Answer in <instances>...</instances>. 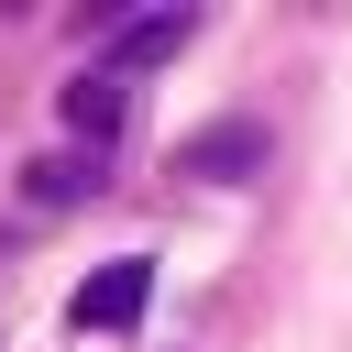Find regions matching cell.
Wrapping results in <instances>:
<instances>
[{"mask_svg":"<svg viewBox=\"0 0 352 352\" xmlns=\"http://www.w3.org/2000/svg\"><path fill=\"white\" fill-rule=\"evenodd\" d=\"M143 308H154V253H110V264H88V286L66 297V330L121 341V330H143Z\"/></svg>","mask_w":352,"mask_h":352,"instance_id":"1","label":"cell"},{"mask_svg":"<svg viewBox=\"0 0 352 352\" xmlns=\"http://www.w3.org/2000/svg\"><path fill=\"white\" fill-rule=\"evenodd\" d=\"M187 33H198V11H132V22H110V33H99V77H121V88H132V66L187 55Z\"/></svg>","mask_w":352,"mask_h":352,"instance_id":"3","label":"cell"},{"mask_svg":"<svg viewBox=\"0 0 352 352\" xmlns=\"http://www.w3.org/2000/svg\"><path fill=\"white\" fill-rule=\"evenodd\" d=\"M99 187V154H44V165H22V198L33 209H77Z\"/></svg>","mask_w":352,"mask_h":352,"instance_id":"5","label":"cell"},{"mask_svg":"<svg viewBox=\"0 0 352 352\" xmlns=\"http://www.w3.org/2000/svg\"><path fill=\"white\" fill-rule=\"evenodd\" d=\"M264 121H209V132H187L176 143V176H198V187H242V176H264Z\"/></svg>","mask_w":352,"mask_h":352,"instance_id":"2","label":"cell"},{"mask_svg":"<svg viewBox=\"0 0 352 352\" xmlns=\"http://www.w3.org/2000/svg\"><path fill=\"white\" fill-rule=\"evenodd\" d=\"M55 110H66V132H77V143H88V154H99V143H110V132H121V110H132V88H121V77H99V66H77V77H66V99H55Z\"/></svg>","mask_w":352,"mask_h":352,"instance_id":"4","label":"cell"}]
</instances>
